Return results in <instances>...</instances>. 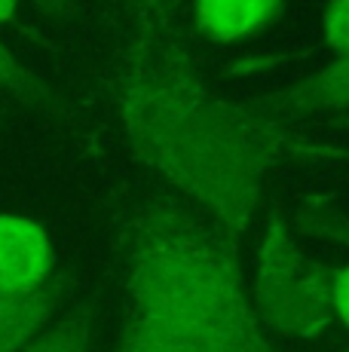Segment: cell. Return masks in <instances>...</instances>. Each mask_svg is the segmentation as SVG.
Segmentation results:
<instances>
[{
  "label": "cell",
  "instance_id": "6da1fadb",
  "mask_svg": "<svg viewBox=\"0 0 349 352\" xmlns=\"http://www.w3.org/2000/svg\"><path fill=\"white\" fill-rule=\"evenodd\" d=\"M123 126L132 151L153 172L227 230H245L264 193L270 157L243 113L184 80L141 77L123 89Z\"/></svg>",
  "mask_w": 349,
  "mask_h": 352
},
{
  "label": "cell",
  "instance_id": "7a4b0ae2",
  "mask_svg": "<svg viewBox=\"0 0 349 352\" xmlns=\"http://www.w3.org/2000/svg\"><path fill=\"white\" fill-rule=\"evenodd\" d=\"M123 331L199 352H276L264 337L236 254L193 227L147 233L126 261Z\"/></svg>",
  "mask_w": 349,
  "mask_h": 352
},
{
  "label": "cell",
  "instance_id": "3957f363",
  "mask_svg": "<svg viewBox=\"0 0 349 352\" xmlns=\"http://www.w3.org/2000/svg\"><path fill=\"white\" fill-rule=\"evenodd\" d=\"M258 319L288 337H319L331 324V273L300 248L282 218H273L258 254Z\"/></svg>",
  "mask_w": 349,
  "mask_h": 352
},
{
  "label": "cell",
  "instance_id": "277c9868",
  "mask_svg": "<svg viewBox=\"0 0 349 352\" xmlns=\"http://www.w3.org/2000/svg\"><path fill=\"white\" fill-rule=\"evenodd\" d=\"M52 242L37 221L25 214H0V294H28L49 282Z\"/></svg>",
  "mask_w": 349,
  "mask_h": 352
},
{
  "label": "cell",
  "instance_id": "5b68a950",
  "mask_svg": "<svg viewBox=\"0 0 349 352\" xmlns=\"http://www.w3.org/2000/svg\"><path fill=\"white\" fill-rule=\"evenodd\" d=\"M282 0H196V22L218 43H233L282 16Z\"/></svg>",
  "mask_w": 349,
  "mask_h": 352
},
{
  "label": "cell",
  "instance_id": "8992f818",
  "mask_svg": "<svg viewBox=\"0 0 349 352\" xmlns=\"http://www.w3.org/2000/svg\"><path fill=\"white\" fill-rule=\"evenodd\" d=\"M58 313V291L43 285L28 294H0V352H22Z\"/></svg>",
  "mask_w": 349,
  "mask_h": 352
},
{
  "label": "cell",
  "instance_id": "52a82bcc",
  "mask_svg": "<svg viewBox=\"0 0 349 352\" xmlns=\"http://www.w3.org/2000/svg\"><path fill=\"white\" fill-rule=\"evenodd\" d=\"M288 104L300 111H346L349 107V56L322 67L306 83L294 86Z\"/></svg>",
  "mask_w": 349,
  "mask_h": 352
},
{
  "label": "cell",
  "instance_id": "ba28073f",
  "mask_svg": "<svg viewBox=\"0 0 349 352\" xmlns=\"http://www.w3.org/2000/svg\"><path fill=\"white\" fill-rule=\"evenodd\" d=\"M92 316L68 313L56 316L22 352H92Z\"/></svg>",
  "mask_w": 349,
  "mask_h": 352
},
{
  "label": "cell",
  "instance_id": "9c48e42d",
  "mask_svg": "<svg viewBox=\"0 0 349 352\" xmlns=\"http://www.w3.org/2000/svg\"><path fill=\"white\" fill-rule=\"evenodd\" d=\"M0 89L12 92V96H19V98H28V101L43 98V89L34 83V77L25 71V65L19 62L3 43H0Z\"/></svg>",
  "mask_w": 349,
  "mask_h": 352
},
{
  "label": "cell",
  "instance_id": "30bf717a",
  "mask_svg": "<svg viewBox=\"0 0 349 352\" xmlns=\"http://www.w3.org/2000/svg\"><path fill=\"white\" fill-rule=\"evenodd\" d=\"M322 31H325V43L337 56H349V0H331L325 6Z\"/></svg>",
  "mask_w": 349,
  "mask_h": 352
},
{
  "label": "cell",
  "instance_id": "8fae6325",
  "mask_svg": "<svg viewBox=\"0 0 349 352\" xmlns=\"http://www.w3.org/2000/svg\"><path fill=\"white\" fill-rule=\"evenodd\" d=\"M331 309L349 328V263L331 276Z\"/></svg>",
  "mask_w": 349,
  "mask_h": 352
},
{
  "label": "cell",
  "instance_id": "7c38bea8",
  "mask_svg": "<svg viewBox=\"0 0 349 352\" xmlns=\"http://www.w3.org/2000/svg\"><path fill=\"white\" fill-rule=\"evenodd\" d=\"M40 6H46L49 12H58V16H68L71 12V6H74V0H37Z\"/></svg>",
  "mask_w": 349,
  "mask_h": 352
},
{
  "label": "cell",
  "instance_id": "4fadbf2b",
  "mask_svg": "<svg viewBox=\"0 0 349 352\" xmlns=\"http://www.w3.org/2000/svg\"><path fill=\"white\" fill-rule=\"evenodd\" d=\"M16 6H19V0H0V25L16 16Z\"/></svg>",
  "mask_w": 349,
  "mask_h": 352
},
{
  "label": "cell",
  "instance_id": "5bb4252c",
  "mask_svg": "<svg viewBox=\"0 0 349 352\" xmlns=\"http://www.w3.org/2000/svg\"><path fill=\"white\" fill-rule=\"evenodd\" d=\"M346 352H349V349H346Z\"/></svg>",
  "mask_w": 349,
  "mask_h": 352
}]
</instances>
